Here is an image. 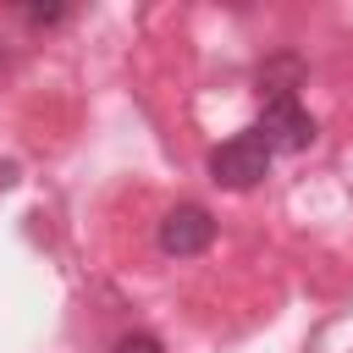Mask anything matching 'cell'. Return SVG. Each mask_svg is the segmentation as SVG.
<instances>
[{
  "label": "cell",
  "mask_w": 353,
  "mask_h": 353,
  "mask_svg": "<svg viewBox=\"0 0 353 353\" xmlns=\"http://www.w3.org/2000/svg\"><path fill=\"white\" fill-rule=\"evenodd\" d=\"M265 171H270V149H265L259 132H237V138H226V143L210 154V176H215L221 188H232V193L265 182Z\"/></svg>",
  "instance_id": "1"
},
{
  "label": "cell",
  "mask_w": 353,
  "mask_h": 353,
  "mask_svg": "<svg viewBox=\"0 0 353 353\" xmlns=\"http://www.w3.org/2000/svg\"><path fill=\"white\" fill-rule=\"evenodd\" d=\"M259 138H265V149L276 154V149H309L314 143V116L298 105V99H265V110H259V127H254Z\"/></svg>",
  "instance_id": "2"
},
{
  "label": "cell",
  "mask_w": 353,
  "mask_h": 353,
  "mask_svg": "<svg viewBox=\"0 0 353 353\" xmlns=\"http://www.w3.org/2000/svg\"><path fill=\"white\" fill-rule=\"evenodd\" d=\"M210 237H215V221H210V210H199V204H176V210L160 221V248H165L171 259L204 254Z\"/></svg>",
  "instance_id": "3"
},
{
  "label": "cell",
  "mask_w": 353,
  "mask_h": 353,
  "mask_svg": "<svg viewBox=\"0 0 353 353\" xmlns=\"http://www.w3.org/2000/svg\"><path fill=\"white\" fill-rule=\"evenodd\" d=\"M116 353H160V342H154V336H121Z\"/></svg>",
  "instance_id": "4"
},
{
  "label": "cell",
  "mask_w": 353,
  "mask_h": 353,
  "mask_svg": "<svg viewBox=\"0 0 353 353\" xmlns=\"http://www.w3.org/2000/svg\"><path fill=\"white\" fill-rule=\"evenodd\" d=\"M22 17H28V22H61V17H66V6H28Z\"/></svg>",
  "instance_id": "5"
}]
</instances>
